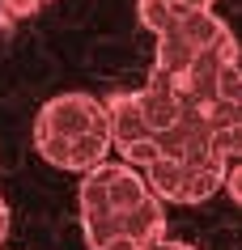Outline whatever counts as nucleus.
I'll use <instances>...</instances> for the list:
<instances>
[{
    "label": "nucleus",
    "instance_id": "nucleus-2",
    "mask_svg": "<svg viewBox=\"0 0 242 250\" xmlns=\"http://www.w3.org/2000/svg\"><path fill=\"white\" fill-rule=\"evenodd\" d=\"M238 60H242V47L234 39V30L225 26V17L204 9V13L157 34L153 72L170 77L191 106L208 110L217 102V93L225 89V81L238 72Z\"/></svg>",
    "mask_w": 242,
    "mask_h": 250
},
{
    "label": "nucleus",
    "instance_id": "nucleus-7",
    "mask_svg": "<svg viewBox=\"0 0 242 250\" xmlns=\"http://www.w3.org/2000/svg\"><path fill=\"white\" fill-rule=\"evenodd\" d=\"M217 0H136V17H140V26L161 34V30L178 26V21H187V17L204 13V9H213Z\"/></svg>",
    "mask_w": 242,
    "mask_h": 250
},
{
    "label": "nucleus",
    "instance_id": "nucleus-9",
    "mask_svg": "<svg viewBox=\"0 0 242 250\" xmlns=\"http://www.w3.org/2000/svg\"><path fill=\"white\" fill-rule=\"evenodd\" d=\"M39 4H51V0H4V9L13 17H26V13H34Z\"/></svg>",
    "mask_w": 242,
    "mask_h": 250
},
{
    "label": "nucleus",
    "instance_id": "nucleus-10",
    "mask_svg": "<svg viewBox=\"0 0 242 250\" xmlns=\"http://www.w3.org/2000/svg\"><path fill=\"white\" fill-rule=\"evenodd\" d=\"M145 250H196V246H187V242H175V237H157L153 246H145Z\"/></svg>",
    "mask_w": 242,
    "mask_h": 250
},
{
    "label": "nucleus",
    "instance_id": "nucleus-5",
    "mask_svg": "<svg viewBox=\"0 0 242 250\" xmlns=\"http://www.w3.org/2000/svg\"><path fill=\"white\" fill-rule=\"evenodd\" d=\"M107 110H110V132H115V153H119L123 161H132V166L145 170L149 161H153V153H157V140L170 132L187 110H200V106H191L170 77L149 72V81L140 89L110 93Z\"/></svg>",
    "mask_w": 242,
    "mask_h": 250
},
{
    "label": "nucleus",
    "instance_id": "nucleus-3",
    "mask_svg": "<svg viewBox=\"0 0 242 250\" xmlns=\"http://www.w3.org/2000/svg\"><path fill=\"white\" fill-rule=\"evenodd\" d=\"M229 166L234 161L217 145L208 110H187L157 140V157L145 166V174L166 204H204L225 191Z\"/></svg>",
    "mask_w": 242,
    "mask_h": 250
},
{
    "label": "nucleus",
    "instance_id": "nucleus-1",
    "mask_svg": "<svg viewBox=\"0 0 242 250\" xmlns=\"http://www.w3.org/2000/svg\"><path fill=\"white\" fill-rule=\"evenodd\" d=\"M81 233L89 250H145L166 237V199L132 161H102L81 178Z\"/></svg>",
    "mask_w": 242,
    "mask_h": 250
},
{
    "label": "nucleus",
    "instance_id": "nucleus-4",
    "mask_svg": "<svg viewBox=\"0 0 242 250\" xmlns=\"http://www.w3.org/2000/svg\"><path fill=\"white\" fill-rule=\"evenodd\" d=\"M34 148L55 170L89 174L115 148L110 110L94 93H55L34 115Z\"/></svg>",
    "mask_w": 242,
    "mask_h": 250
},
{
    "label": "nucleus",
    "instance_id": "nucleus-8",
    "mask_svg": "<svg viewBox=\"0 0 242 250\" xmlns=\"http://www.w3.org/2000/svg\"><path fill=\"white\" fill-rule=\"evenodd\" d=\"M225 195L234 199V204H242V161H234V166H229V178H225Z\"/></svg>",
    "mask_w": 242,
    "mask_h": 250
},
{
    "label": "nucleus",
    "instance_id": "nucleus-11",
    "mask_svg": "<svg viewBox=\"0 0 242 250\" xmlns=\"http://www.w3.org/2000/svg\"><path fill=\"white\" fill-rule=\"evenodd\" d=\"M4 237H9V204L0 195V246H4Z\"/></svg>",
    "mask_w": 242,
    "mask_h": 250
},
{
    "label": "nucleus",
    "instance_id": "nucleus-6",
    "mask_svg": "<svg viewBox=\"0 0 242 250\" xmlns=\"http://www.w3.org/2000/svg\"><path fill=\"white\" fill-rule=\"evenodd\" d=\"M208 123H213V136L221 145V153L229 161L234 157L242 161V68L225 81V89L217 93V102L208 106Z\"/></svg>",
    "mask_w": 242,
    "mask_h": 250
}]
</instances>
